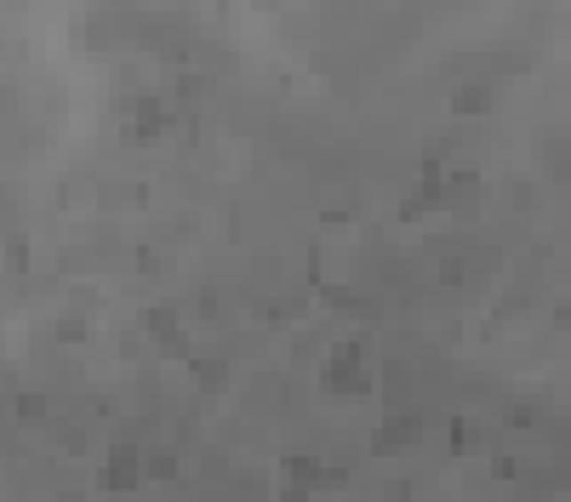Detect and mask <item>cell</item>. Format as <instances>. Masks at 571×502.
<instances>
[{"instance_id": "cell-2", "label": "cell", "mask_w": 571, "mask_h": 502, "mask_svg": "<svg viewBox=\"0 0 571 502\" xmlns=\"http://www.w3.org/2000/svg\"><path fill=\"white\" fill-rule=\"evenodd\" d=\"M103 485H109V491H132V485H143V463H138V451L115 445V457H109V468H103Z\"/></svg>"}, {"instance_id": "cell-1", "label": "cell", "mask_w": 571, "mask_h": 502, "mask_svg": "<svg viewBox=\"0 0 571 502\" xmlns=\"http://www.w3.org/2000/svg\"><path fill=\"white\" fill-rule=\"evenodd\" d=\"M417 440H423V423H417V411H389L383 428H377V440H372V451H377V457H394V451H412Z\"/></svg>"}, {"instance_id": "cell-5", "label": "cell", "mask_w": 571, "mask_h": 502, "mask_svg": "<svg viewBox=\"0 0 571 502\" xmlns=\"http://www.w3.org/2000/svg\"><path fill=\"white\" fill-rule=\"evenodd\" d=\"M195 377H200L206 388H223V383H229V365H223V360H217V365H212V360H200V365H195Z\"/></svg>"}, {"instance_id": "cell-4", "label": "cell", "mask_w": 571, "mask_h": 502, "mask_svg": "<svg viewBox=\"0 0 571 502\" xmlns=\"http://www.w3.org/2000/svg\"><path fill=\"white\" fill-rule=\"evenodd\" d=\"M486 103H492V92L469 86V92H457V98H452V115H474V108H486Z\"/></svg>"}, {"instance_id": "cell-6", "label": "cell", "mask_w": 571, "mask_h": 502, "mask_svg": "<svg viewBox=\"0 0 571 502\" xmlns=\"http://www.w3.org/2000/svg\"><path fill=\"white\" fill-rule=\"evenodd\" d=\"M40 411H46V400H40V394H23L18 400V417H40Z\"/></svg>"}, {"instance_id": "cell-3", "label": "cell", "mask_w": 571, "mask_h": 502, "mask_svg": "<svg viewBox=\"0 0 571 502\" xmlns=\"http://www.w3.org/2000/svg\"><path fill=\"white\" fill-rule=\"evenodd\" d=\"M320 480H326V468L315 457H286V491H315Z\"/></svg>"}]
</instances>
